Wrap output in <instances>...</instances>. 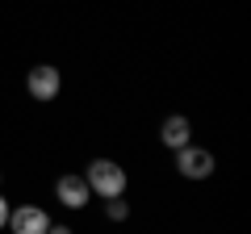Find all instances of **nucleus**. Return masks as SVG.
<instances>
[{
  "label": "nucleus",
  "mask_w": 251,
  "mask_h": 234,
  "mask_svg": "<svg viewBox=\"0 0 251 234\" xmlns=\"http://www.w3.org/2000/svg\"><path fill=\"white\" fill-rule=\"evenodd\" d=\"M9 213H13V209H9V201L0 197V230H4V226H9Z\"/></svg>",
  "instance_id": "nucleus-8"
},
{
  "label": "nucleus",
  "mask_w": 251,
  "mask_h": 234,
  "mask_svg": "<svg viewBox=\"0 0 251 234\" xmlns=\"http://www.w3.org/2000/svg\"><path fill=\"white\" fill-rule=\"evenodd\" d=\"M9 230L13 234H46L50 230V217H46V209L38 205H21L9 213Z\"/></svg>",
  "instance_id": "nucleus-4"
},
{
  "label": "nucleus",
  "mask_w": 251,
  "mask_h": 234,
  "mask_svg": "<svg viewBox=\"0 0 251 234\" xmlns=\"http://www.w3.org/2000/svg\"><path fill=\"white\" fill-rule=\"evenodd\" d=\"M105 217H109V222H126V217H130V205H126L122 197L105 201Z\"/></svg>",
  "instance_id": "nucleus-7"
},
{
  "label": "nucleus",
  "mask_w": 251,
  "mask_h": 234,
  "mask_svg": "<svg viewBox=\"0 0 251 234\" xmlns=\"http://www.w3.org/2000/svg\"><path fill=\"white\" fill-rule=\"evenodd\" d=\"M84 184H88V192L113 201V197L126 192V167H117L113 159H92L88 171H84Z\"/></svg>",
  "instance_id": "nucleus-1"
},
{
  "label": "nucleus",
  "mask_w": 251,
  "mask_h": 234,
  "mask_svg": "<svg viewBox=\"0 0 251 234\" xmlns=\"http://www.w3.org/2000/svg\"><path fill=\"white\" fill-rule=\"evenodd\" d=\"M25 88H29V96H34V100H54V96H59V88H63V75H59V67H50V63H38V67H29V75H25Z\"/></svg>",
  "instance_id": "nucleus-3"
},
{
  "label": "nucleus",
  "mask_w": 251,
  "mask_h": 234,
  "mask_svg": "<svg viewBox=\"0 0 251 234\" xmlns=\"http://www.w3.org/2000/svg\"><path fill=\"white\" fill-rule=\"evenodd\" d=\"M176 171L184 176V180H209L214 176V155L205 151V146H180L176 151Z\"/></svg>",
  "instance_id": "nucleus-2"
},
{
  "label": "nucleus",
  "mask_w": 251,
  "mask_h": 234,
  "mask_svg": "<svg viewBox=\"0 0 251 234\" xmlns=\"http://www.w3.org/2000/svg\"><path fill=\"white\" fill-rule=\"evenodd\" d=\"M159 142H163V146H172V151L188 146V142H193V121H188V117H180V113H172L168 121L159 126Z\"/></svg>",
  "instance_id": "nucleus-6"
},
{
  "label": "nucleus",
  "mask_w": 251,
  "mask_h": 234,
  "mask_svg": "<svg viewBox=\"0 0 251 234\" xmlns=\"http://www.w3.org/2000/svg\"><path fill=\"white\" fill-rule=\"evenodd\" d=\"M46 234H75V230H72V226H50Z\"/></svg>",
  "instance_id": "nucleus-9"
},
{
  "label": "nucleus",
  "mask_w": 251,
  "mask_h": 234,
  "mask_svg": "<svg viewBox=\"0 0 251 234\" xmlns=\"http://www.w3.org/2000/svg\"><path fill=\"white\" fill-rule=\"evenodd\" d=\"M54 197L67 209H84L92 192H88V184H84V176H59V180H54Z\"/></svg>",
  "instance_id": "nucleus-5"
}]
</instances>
